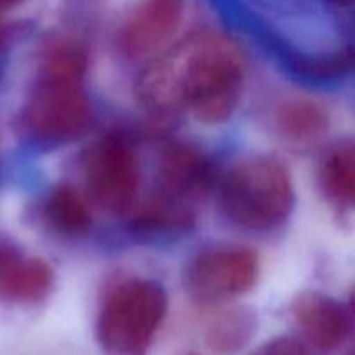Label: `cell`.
<instances>
[{"label":"cell","mask_w":355,"mask_h":355,"mask_svg":"<svg viewBox=\"0 0 355 355\" xmlns=\"http://www.w3.org/2000/svg\"><path fill=\"white\" fill-rule=\"evenodd\" d=\"M259 329L255 311L243 305H222L205 328L203 340L210 352L234 355L248 347Z\"/></svg>","instance_id":"5bb4252c"},{"label":"cell","mask_w":355,"mask_h":355,"mask_svg":"<svg viewBox=\"0 0 355 355\" xmlns=\"http://www.w3.org/2000/svg\"><path fill=\"white\" fill-rule=\"evenodd\" d=\"M21 2H23V0H0V9L7 10V9H10V7L17 6V3H21Z\"/></svg>","instance_id":"e0dca14e"},{"label":"cell","mask_w":355,"mask_h":355,"mask_svg":"<svg viewBox=\"0 0 355 355\" xmlns=\"http://www.w3.org/2000/svg\"><path fill=\"white\" fill-rule=\"evenodd\" d=\"M291 319L304 340L318 355L342 349L352 335V312L343 302L321 291H305L291 305Z\"/></svg>","instance_id":"9c48e42d"},{"label":"cell","mask_w":355,"mask_h":355,"mask_svg":"<svg viewBox=\"0 0 355 355\" xmlns=\"http://www.w3.org/2000/svg\"><path fill=\"white\" fill-rule=\"evenodd\" d=\"M54 284V269L44 259L28 255L9 243H0V300L33 307L47 300Z\"/></svg>","instance_id":"30bf717a"},{"label":"cell","mask_w":355,"mask_h":355,"mask_svg":"<svg viewBox=\"0 0 355 355\" xmlns=\"http://www.w3.org/2000/svg\"><path fill=\"white\" fill-rule=\"evenodd\" d=\"M83 194L94 208L110 215H128L139 203L141 163L125 135L107 134L83 151L80 162Z\"/></svg>","instance_id":"5b68a950"},{"label":"cell","mask_w":355,"mask_h":355,"mask_svg":"<svg viewBox=\"0 0 355 355\" xmlns=\"http://www.w3.org/2000/svg\"><path fill=\"white\" fill-rule=\"evenodd\" d=\"M270 125L277 139L291 148H312L328 135L331 116L324 104L304 96L281 99L270 113Z\"/></svg>","instance_id":"8fae6325"},{"label":"cell","mask_w":355,"mask_h":355,"mask_svg":"<svg viewBox=\"0 0 355 355\" xmlns=\"http://www.w3.org/2000/svg\"><path fill=\"white\" fill-rule=\"evenodd\" d=\"M218 205L234 227L270 234L290 220L297 205L293 175L279 158L253 155L217 179Z\"/></svg>","instance_id":"7a4b0ae2"},{"label":"cell","mask_w":355,"mask_h":355,"mask_svg":"<svg viewBox=\"0 0 355 355\" xmlns=\"http://www.w3.org/2000/svg\"><path fill=\"white\" fill-rule=\"evenodd\" d=\"M40 215L47 229L66 239L82 238L94 227V207L71 184L52 187L42 201Z\"/></svg>","instance_id":"7c38bea8"},{"label":"cell","mask_w":355,"mask_h":355,"mask_svg":"<svg viewBox=\"0 0 355 355\" xmlns=\"http://www.w3.org/2000/svg\"><path fill=\"white\" fill-rule=\"evenodd\" d=\"M259 274L255 250L245 245H214L189 260L184 270V288L196 304L222 307L248 295Z\"/></svg>","instance_id":"8992f818"},{"label":"cell","mask_w":355,"mask_h":355,"mask_svg":"<svg viewBox=\"0 0 355 355\" xmlns=\"http://www.w3.org/2000/svg\"><path fill=\"white\" fill-rule=\"evenodd\" d=\"M318 182L322 196L340 211H350L355 196V148L350 139L329 146L319 159Z\"/></svg>","instance_id":"4fadbf2b"},{"label":"cell","mask_w":355,"mask_h":355,"mask_svg":"<svg viewBox=\"0 0 355 355\" xmlns=\"http://www.w3.org/2000/svg\"><path fill=\"white\" fill-rule=\"evenodd\" d=\"M250 355H318L298 336L281 335L267 340Z\"/></svg>","instance_id":"2e32d148"},{"label":"cell","mask_w":355,"mask_h":355,"mask_svg":"<svg viewBox=\"0 0 355 355\" xmlns=\"http://www.w3.org/2000/svg\"><path fill=\"white\" fill-rule=\"evenodd\" d=\"M245 75L241 47L222 31L200 30L153 55L134 92L158 116L189 114L203 125H222L238 110Z\"/></svg>","instance_id":"6da1fadb"},{"label":"cell","mask_w":355,"mask_h":355,"mask_svg":"<svg viewBox=\"0 0 355 355\" xmlns=\"http://www.w3.org/2000/svg\"><path fill=\"white\" fill-rule=\"evenodd\" d=\"M89 55L82 44L73 38L54 37L42 45L38 52L37 73L42 75L85 78Z\"/></svg>","instance_id":"9a60e30c"},{"label":"cell","mask_w":355,"mask_h":355,"mask_svg":"<svg viewBox=\"0 0 355 355\" xmlns=\"http://www.w3.org/2000/svg\"><path fill=\"white\" fill-rule=\"evenodd\" d=\"M329 2H333V3H338V6H349V3L352 2V0H329Z\"/></svg>","instance_id":"ac0fdd59"},{"label":"cell","mask_w":355,"mask_h":355,"mask_svg":"<svg viewBox=\"0 0 355 355\" xmlns=\"http://www.w3.org/2000/svg\"><path fill=\"white\" fill-rule=\"evenodd\" d=\"M2 12H3V9H0V17H2Z\"/></svg>","instance_id":"d6986e66"},{"label":"cell","mask_w":355,"mask_h":355,"mask_svg":"<svg viewBox=\"0 0 355 355\" xmlns=\"http://www.w3.org/2000/svg\"><path fill=\"white\" fill-rule=\"evenodd\" d=\"M186 16V0H137L118 24L114 44L121 58L141 61L172 44Z\"/></svg>","instance_id":"52a82bcc"},{"label":"cell","mask_w":355,"mask_h":355,"mask_svg":"<svg viewBox=\"0 0 355 355\" xmlns=\"http://www.w3.org/2000/svg\"><path fill=\"white\" fill-rule=\"evenodd\" d=\"M168 314V295L155 279L127 277L104 295L96 319L101 355H149Z\"/></svg>","instance_id":"3957f363"},{"label":"cell","mask_w":355,"mask_h":355,"mask_svg":"<svg viewBox=\"0 0 355 355\" xmlns=\"http://www.w3.org/2000/svg\"><path fill=\"white\" fill-rule=\"evenodd\" d=\"M94 106L85 78L42 75L24 99L19 113L23 135L40 146H62L89 132Z\"/></svg>","instance_id":"277c9868"},{"label":"cell","mask_w":355,"mask_h":355,"mask_svg":"<svg viewBox=\"0 0 355 355\" xmlns=\"http://www.w3.org/2000/svg\"><path fill=\"white\" fill-rule=\"evenodd\" d=\"M214 163L187 142H170L159 151L156 165V196L193 207L215 184Z\"/></svg>","instance_id":"ba28073f"}]
</instances>
